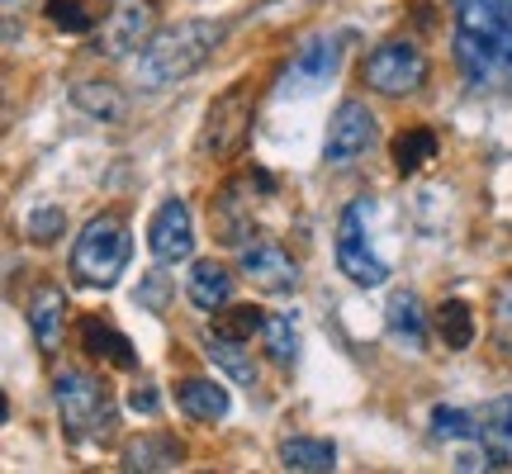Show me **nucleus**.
<instances>
[{
  "instance_id": "1",
  "label": "nucleus",
  "mask_w": 512,
  "mask_h": 474,
  "mask_svg": "<svg viewBox=\"0 0 512 474\" xmlns=\"http://www.w3.org/2000/svg\"><path fill=\"white\" fill-rule=\"evenodd\" d=\"M223 38H228V24H219V19H176V24L157 29L133 57L138 91H171V86L190 81L219 53Z\"/></svg>"
},
{
  "instance_id": "2",
  "label": "nucleus",
  "mask_w": 512,
  "mask_h": 474,
  "mask_svg": "<svg viewBox=\"0 0 512 474\" xmlns=\"http://www.w3.org/2000/svg\"><path fill=\"white\" fill-rule=\"evenodd\" d=\"M133 261V233L124 214H95L72 242L67 271L81 290H114Z\"/></svg>"
},
{
  "instance_id": "3",
  "label": "nucleus",
  "mask_w": 512,
  "mask_h": 474,
  "mask_svg": "<svg viewBox=\"0 0 512 474\" xmlns=\"http://www.w3.org/2000/svg\"><path fill=\"white\" fill-rule=\"evenodd\" d=\"M53 403H57V422H62L67 441H81V446L114 441L119 408H114L105 380H95L91 370H62L53 380Z\"/></svg>"
},
{
  "instance_id": "4",
  "label": "nucleus",
  "mask_w": 512,
  "mask_h": 474,
  "mask_svg": "<svg viewBox=\"0 0 512 474\" xmlns=\"http://www.w3.org/2000/svg\"><path fill=\"white\" fill-rule=\"evenodd\" d=\"M432 76V62L413 38H384L366 53L361 62V86L384 100H403V95H418Z\"/></svg>"
},
{
  "instance_id": "5",
  "label": "nucleus",
  "mask_w": 512,
  "mask_h": 474,
  "mask_svg": "<svg viewBox=\"0 0 512 474\" xmlns=\"http://www.w3.org/2000/svg\"><path fill=\"white\" fill-rule=\"evenodd\" d=\"M252 124H256V95L247 91V81L238 86H228L209 100V110H204V124H200V157H214V162H228V157H238L247 138H252Z\"/></svg>"
},
{
  "instance_id": "6",
  "label": "nucleus",
  "mask_w": 512,
  "mask_h": 474,
  "mask_svg": "<svg viewBox=\"0 0 512 474\" xmlns=\"http://www.w3.org/2000/svg\"><path fill=\"white\" fill-rule=\"evenodd\" d=\"M366 219H370V200H351L347 209H342V219H337V242H332V252H337V271L347 275L351 285L380 290L384 280H389V261L375 252Z\"/></svg>"
},
{
  "instance_id": "7",
  "label": "nucleus",
  "mask_w": 512,
  "mask_h": 474,
  "mask_svg": "<svg viewBox=\"0 0 512 474\" xmlns=\"http://www.w3.org/2000/svg\"><path fill=\"white\" fill-rule=\"evenodd\" d=\"M152 34H157V0H110V10L95 29V53L110 62L138 57V48Z\"/></svg>"
},
{
  "instance_id": "8",
  "label": "nucleus",
  "mask_w": 512,
  "mask_h": 474,
  "mask_svg": "<svg viewBox=\"0 0 512 474\" xmlns=\"http://www.w3.org/2000/svg\"><path fill=\"white\" fill-rule=\"evenodd\" d=\"M351 29H337V34H318L309 38L299 53H294V62L285 67V76H280V91H294V95H309L318 91V86H328L332 76L342 72V57H347V43H351Z\"/></svg>"
},
{
  "instance_id": "9",
  "label": "nucleus",
  "mask_w": 512,
  "mask_h": 474,
  "mask_svg": "<svg viewBox=\"0 0 512 474\" xmlns=\"http://www.w3.org/2000/svg\"><path fill=\"white\" fill-rule=\"evenodd\" d=\"M375 143H380V124H375L370 105L366 100H342L328 119V133H323V162L351 166L356 157H366Z\"/></svg>"
},
{
  "instance_id": "10",
  "label": "nucleus",
  "mask_w": 512,
  "mask_h": 474,
  "mask_svg": "<svg viewBox=\"0 0 512 474\" xmlns=\"http://www.w3.org/2000/svg\"><path fill=\"white\" fill-rule=\"evenodd\" d=\"M238 275L252 280L261 294L299 290V261H294L290 247H280L275 237H252L247 247H238Z\"/></svg>"
},
{
  "instance_id": "11",
  "label": "nucleus",
  "mask_w": 512,
  "mask_h": 474,
  "mask_svg": "<svg viewBox=\"0 0 512 474\" xmlns=\"http://www.w3.org/2000/svg\"><path fill=\"white\" fill-rule=\"evenodd\" d=\"M147 252L157 266H181L195 252V219H190V204L181 195H166L157 204V214L147 223Z\"/></svg>"
},
{
  "instance_id": "12",
  "label": "nucleus",
  "mask_w": 512,
  "mask_h": 474,
  "mask_svg": "<svg viewBox=\"0 0 512 474\" xmlns=\"http://www.w3.org/2000/svg\"><path fill=\"white\" fill-rule=\"evenodd\" d=\"M252 185L256 176H233L214 200V233L223 247H247L252 242Z\"/></svg>"
},
{
  "instance_id": "13",
  "label": "nucleus",
  "mask_w": 512,
  "mask_h": 474,
  "mask_svg": "<svg viewBox=\"0 0 512 474\" xmlns=\"http://www.w3.org/2000/svg\"><path fill=\"white\" fill-rule=\"evenodd\" d=\"M185 465V441L176 432H143L119 451V470L128 474H166Z\"/></svg>"
},
{
  "instance_id": "14",
  "label": "nucleus",
  "mask_w": 512,
  "mask_h": 474,
  "mask_svg": "<svg viewBox=\"0 0 512 474\" xmlns=\"http://www.w3.org/2000/svg\"><path fill=\"white\" fill-rule=\"evenodd\" d=\"M67 294H62V285H38L34 294H29V309H24V318H29V332H34V347L43 351V356H57V347H62V332H67Z\"/></svg>"
},
{
  "instance_id": "15",
  "label": "nucleus",
  "mask_w": 512,
  "mask_h": 474,
  "mask_svg": "<svg viewBox=\"0 0 512 474\" xmlns=\"http://www.w3.org/2000/svg\"><path fill=\"white\" fill-rule=\"evenodd\" d=\"M384 328L399 342L403 351H422L427 347V328H432V313L422 309V299L413 290H394L384 304Z\"/></svg>"
},
{
  "instance_id": "16",
  "label": "nucleus",
  "mask_w": 512,
  "mask_h": 474,
  "mask_svg": "<svg viewBox=\"0 0 512 474\" xmlns=\"http://www.w3.org/2000/svg\"><path fill=\"white\" fill-rule=\"evenodd\" d=\"M176 408L190 422H223L233 413V394L219 380H209V375H185L176 384Z\"/></svg>"
},
{
  "instance_id": "17",
  "label": "nucleus",
  "mask_w": 512,
  "mask_h": 474,
  "mask_svg": "<svg viewBox=\"0 0 512 474\" xmlns=\"http://www.w3.org/2000/svg\"><path fill=\"white\" fill-rule=\"evenodd\" d=\"M200 347H204V356H209V365H219L238 389H256V384H261V365H256V356H252V342L223 337V332H204Z\"/></svg>"
},
{
  "instance_id": "18",
  "label": "nucleus",
  "mask_w": 512,
  "mask_h": 474,
  "mask_svg": "<svg viewBox=\"0 0 512 474\" xmlns=\"http://www.w3.org/2000/svg\"><path fill=\"white\" fill-rule=\"evenodd\" d=\"M233 280H238V275L228 271L223 261L204 256V261H195V266H190L185 299H190L200 313H219V309H228V304H233Z\"/></svg>"
},
{
  "instance_id": "19",
  "label": "nucleus",
  "mask_w": 512,
  "mask_h": 474,
  "mask_svg": "<svg viewBox=\"0 0 512 474\" xmlns=\"http://www.w3.org/2000/svg\"><path fill=\"white\" fill-rule=\"evenodd\" d=\"M72 105L95 124H128V95L114 81H76Z\"/></svg>"
},
{
  "instance_id": "20",
  "label": "nucleus",
  "mask_w": 512,
  "mask_h": 474,
  "mask_svg": "<svg viewBox=\"0 0 512 474\" xmlns=\"http://www.w3.org/2000/svg\"><path fill=\"white\" fill-rule=\"evenodd\" d=\"M81 347L86 356H100V361L119 365V370H138V351L119 328H110L105 318H81Z\"/></svg>"
},
{
  "instance_id": "21",
  "label": "nucleus",
  "mask_w": 512,
  "mask_h": 474,
  "mask_svg": "<svg viewBox=\"0 0 512 474\" xmlns=\"http://www.w3.org/2000/svg\"><path fill=\"white\" fill-rule=\"evenodd\" d=\"M280 465L290 474H328L337 470V446L328 437H285L280 441Z\"/></svg>"
},
{
  "instance_id": "22",
  "label": "nucleus",
  "mask_w": 512,
  "mask_h": 474,
  "mask_svg": "<svg viewBox=\"0 0 512 474\" xmlns=\"http://www.w3.org/2000/svg\"><path fill=\"white\" fill-rule=\"evenodd\" d=\"M437 152H441V138H437V128H427V124L403 128L399 138H394V147H389L399 176H418L427 162H437Z\"/></svg>"
},
{
  "instance_id": "23",
  "label": "nucleus",
  "mask_w": 512,
  "mask_h": 474,
  "mask_svg": "<svg viewBox=\"0 0 512 474\" xmlns=\"http://www.w3.org/2000/svg\"><path fill=\"white\" fill-rule=\"evenodd\" d=\"M432 328H437L446 351H470V342H475V309H470L465 299H446V304L432 313Z\"/></svg>"
},
{
  "instance_id": "24",
  "label": "nucleus",
  "mask_w": 512,
  "mask_h": 474,
  "mask_svg": "<svg viewBox=\"0 0 512 474\" xmlns=\"http://www.w3.org/2000/svg\"><path fill=\"white\" fill-rule=\"evenodd\" d=\"M261 347L271 356V365L290 370L299 361V328H294L290 313H266V328H261Z\"/></svg>"
},
{
  "instance_id": "25",
  "label": "nucleus",
  "mask_w": 512,
  "mask_h": 474,
  "mask_svg": "<svg viewBox=\"0 0 512 474\" xmlns=\"http://www.w3.org/2000/svg\"><path fill=\"white\" fill-rule=\"evenodd\" d=\"M261 328H266V313L252 309V304H228V309H219V318H214V332H223V337H238V342L261 337Z\"/></svg>"
},
{
  "instance_id": "26",
  "label": "nucleus",
  "mask_w": 512,
  "mask_h": 474,
  "mask_svg": "<svg viewBox=\"0 0 512 474\" xmlns=\"http://www.w3.org/2000/svg\"><path fill=\"white\" fill-rule=\"evenodd\" d=\"M24 233H29V242H38V247H53L57 237L67 233V214H62V204H34V209H29V219H24Z\"/></svg>"
},
{
  "instance_id": "27",
  "label": "nucleus",
  "mask_w": 512,
  "mask_h": 474,
  "mask_svg": "<svg viewBox=\"0 0 512 474\" xmlns=\"http://www.w3.org/2000/svg\"><path fill=\"white\" fill-rule=\"evenodd\" d=\"M43 15H48V24L62 29V34H91L95 29V15L86 10V0H48Z\"/></svg>"
},
{
  "instance_id": "28",
  "label": "nucleus",
  "mask_w": 512,
  "mask_h": 474,
  "mask_svg": "<svg viewBox=\"0 0 512 474\" xmlns=\"http://www.w3.org/2000/svg\"><path fill=\"white\" fill-rule=\"evenodd\" d=\"M138 304H143L147 313H166V304H171V280H166L162 271L143 275V285H138Z\"/></svg>"
},
{
  "instance_id": "29",
  "label": "nucleus",
  "mask_w": 512,
  "mask_h": 474,
  "mask_svg": "<svg viewBox=\"0 0 512 474\" xmlns=\"http://www.w3.org/2000/svg\"><path fill=\"white\" fill-rule=\"evenodd\" d=\"M494 342L503 347V356H512V285L498 294V309H494Z\"/></svg>"
},
{
  "instance_id": "30",
  "label": "nucleus",
  "mask_w": 512,
  "mask_h": 474,
  "mask_svg": "<svg viewBox=\"0 0 512 474\" xmlns=\"http://www.w3.org/2000/svg\"><path fill=\"white\" fill-rule=\"evenodd\" d=\"M128 408H133V413H143V418H152V413L162 408V394H157V384H147V380L133 384V389H128Z\"/></svg>"
},
{
  "instance_id": "31",
  "label": "nucleus",
  "mask_w": 512,
  "mask_h": 474,
  "mask_svg": "<svg viewBox=\"0 0 512 474\" xmlns=\"http://www.w3.org/2000/svg\"><path fill=\"white\" fill-rule=\"evenodd\" d=\"M304 5H313V0H261L266 15H299Z\"/></svg>"
},
{
  "instance_id": "32",
  "label": "nucleus",
  "mask_w": 512,
  "mask_h": 474,
  "mask_svg": "<svg viewBox=\"0 0 512 474\" xmlns=\"http://www.w3.org/2000/svg\"><path fill=\"white\" fill-rule=\"evenodd\" d=\"M451 5H465V0H451Z\"/></svg>"
}]
</instances>
